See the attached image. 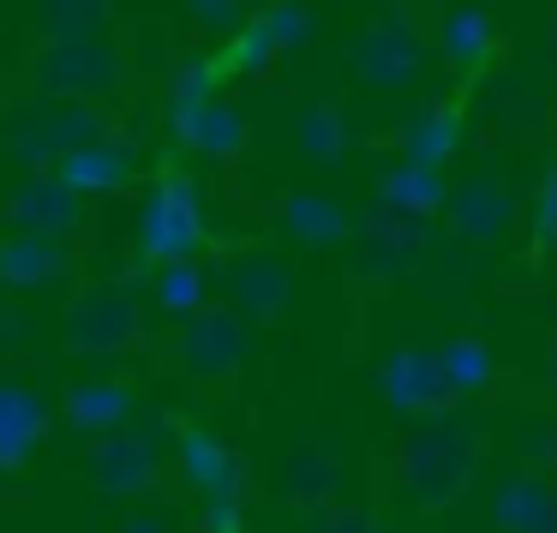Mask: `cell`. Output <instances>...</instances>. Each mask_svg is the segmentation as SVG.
Instances as JSON below:
<instances>
[{
	"label": "cell",
	"mask_w": 557,
	"mask_h": 533,
	"mask_svg": "<svg viewBox=\"0 0 557 533\" xmlns=\"http://www.w3.org/2000/svg\"><path fill=\"white\" fill-rule=\"evenodd\" d=\"M169 138H174L181 150H198V157H210V162H240L246 145H252V126H246V114L216 90V97L198 102L193 114L169 121Z\"/></svg>",
	"instance_id": "e0dca14e"
},
{
	"label": "cell",
	"mask_w": 557,
	"mask_h": 533,
	"mask_svg": "<svg viewBox=\"0 0 557 533\" xmlns=\"http://www.w3.org/2000/svg\"><path fill=\"white\" fill-rule=\"evenodd\" d=\"M354 216L324 193H288L282 198V234L306 252H330V246H348Z\"/></svg>",
	"instance_id": "44dd1931"
},
{
	"label": "cell",
	"mask_w": 557,
	"mask_h": 533,
	"mask_svg": "<svg viewBox=\"0 0 557 533\" xmlns=\"http://www.w3.org/2000/svg\"><path fill=\"white\" fill-rule=\"evenodd\" d=\"M222 288H228V306L246 318V324H282L294 306V264L282 252H240L216 270Z\"/></svg>",
	"instance_id": "4fadbf2b"
},
{
	"label": "cell",
	"mask_w": 557,
	"mask_h": 533,
	"mask_svg": "<svg viewBox=\"0 0 557 533\" xmlns=\"http://www.w3.org/2000/svg\"><path fill=\"white\" fill-rule=\"evenodd\" d=\"M276 42H270V30L258 25V13H246L240 25L228 30V37H222V54L216 61L228 66V73H240V78H252V73H270V61H276Z\"/></svg>",
	"instance_id": "f546056e"
},
{
	"label": "cell",
	"mask_w": 557,
	"mask_h": 533,
	"mask_svg": "<svg viewBox=\"0 0 557 533\" xmlns=\"http://www.w3.org/2000/svg\"><path fill=\"white\" fill-rule=\"evenodd\" d=\"M545 509H552V473H509L492 492V528L497 533H545Z\"/></svg>",
	"instance_id": "603a6c76"
},
{
	"label": "cell",
	"mask_w": 557,
	"mask_h": 533,
	"mask_svg": "<svg viewBox=\"0 0 557 533\" xmlns=\"http://www.w3.org/2000/svg\"><path fill=\"white\" fill-rule=\"evenodd\" d=\"M545 533H557V480H552V509H545Z\"/></svg>",
	"instance_id": "f35d334b"
},
{
	"label": "cell",
	"mask_w": 557,
	"mask_h": 533,
	"mask_svg": "<svg viewBox=\"0 0 557 533\" xmlns=\"http://www.w3.org/2000/svg\"><path fill=\"white\" fill-rule=\"evenodd\" d=\"M109 109L102 102H78V97H30L18 109H7L0 121V150L18 162L25 174L54 169L66 150L90 145V138L109 133Z\"/></svg>",
	"instance_id": "7a4b0ae2"
},
{
	"label": "cell",
	"mask_w": 557,
	"mask_h": 533,
	"mask_svg": "<svg viewBox=\"0 0 557 533\" xmlns=\"http://www.w3.org/2000/svg\"><path fill=\"white\" fill-rule=\"evenodd\" d=\"M306 533H384V521L372 516L366 504H324V509H312V528Z\"/></svg>",
	"instance_id": "d6a6232c"
},
{
	"label": "cell",
	"mask_w": 557,
	"mask_h": 533,
	"mask_svg": "<svg viewBox=\"0 0 557 533\" xmlns=\"http://www.w3.org/2000/svg\"><path fill=\"white\" fill-rule=\"evenodd\" d=\"M437 365H444L456 396H485V389L497 384V354L485 336H449L444 348H437Z\"/></svg>",
	"instance_id": "484cf974"
},
{
	"label": "cell",
	"mask_w": 557,
	"mask_h": 533,
	"mask_svg": "<svg viewBox=\"0 0 557 533\" xmlns=\"http://www.w3.org/2000/svg\"><path fill=\"white\" fill-rule=\"evenodd\" d=\"M42 37H102L114 25V0H30Z\"/></svg>",
	"instance_id": "83f0119b"
},
{
	"label": "cell",
	"mask_w": 557,
	"mask_h": 533,
	"mask_svg": "<svg viewBox=\"0 0 557 533\" xmlns=\"http://www.w3.org/2000/svg\"><path fill=\"white\" fill-rule=\"evenodd\" d=\"M377 396L401 420H437V413H456L461 401L437 365V348H389L377 360Z\"/></svg>",
	"instance_id": "30bf717a"
},
{
	"label": "cell",
	"mask_w": 557,
	"mask_h": 533,
	"mask_svg": "<svg viewBox=\"0 0 557 533\" xmlns=\"http://www.w3.org/2000/svg\"><path fill=\"white\" fill-rule=\"evenodd\" d=\"M354 73H360L366 85H377V90H401V85H408V78L420 73V37H413L408 18H401V13L377 18V25L354 42Z\"/></svg>",
	"instance_id": "2e32d148"
},
{
	"label": "cell",
	"mask_w": 557,
	"mask_h": 533,
	"mask_svg": "<svg viewBox=\"0 0 557 533\" xmlns=\"http://www.w3.org/2000/svg\"><path fill=\"white\" fill-rule=\"evenodd\" d=\"M521 461H528L533 473H552L557 480V420H533L528 432H521Z\"/></svg>",
	"instance_id": "d590c367"
},
{
	"label": "cell",
	"mask_w": 557,
	"mask_h": 533,
	"mask_svg": "<svg viewBox=\"0 0 557 533\" xmlns=\"http://www.w3.org/2000/svg\"><path fill=\"white\" fill-rule=\"evenodd\" d=\"M61 420H66V432H78V437H102V432H114V425L138 420V389L126 384V377H78L61 396Z\"/></svg>",
	"instance_id": "d6986e66"
},
{
	"label": "cell",
	"mask_w": 557,
	"mask_h": 533,
	"mask_svg": "<svg viewBox=\"0 0 557 533\" xmlns=\"http://www.w3.org/2000/svg\"><path fill=\"white\" fill-rule=\"evenodd\" d=\"M444 54H449V66H461V73H480V66L492 61V18L473 13V7L449 13L444 18Z\"/></svg>",
	"instance_id": "f1b7e54d"
},
{
	"label": "cell",
	"mask_w": 557,
	"mask_h": 533,
	"mask_svg": "<svg viewBox=\"0 0 557 533\" xmlns=\"http://www.w3.org/2000/svg\"><path fill=\"white\" fill-rule=\"evenodd\" d=\"M181 413H150V420H126L102 437H85V480L102 497H150L162 485V449L174 444Z\"/></svg>",
	"instance_id": "277c9868"
},
{
	"label": "cell",
	"mask_w": 557,
	"mask_h": 533,
	"mask_svg": "<svg viewBox=\"0 0 557 533\" xmlns=\"http://www.w3.org/2000/svg\"><path fill=\"white\" fill-rule=\"evenodd\" d=\"M432 222L425 216H408V210H389V204H366L348 228V246H354V276L366 282H401L413 270H425L432 258Z\"/></svg>",
	"instance_id": "ba28073f"
},
{
	"label": "cell",
	"mask_w": 557,
	"mask_h": 533,
	"mask_svg": "<svg viewBox=\"0 0 557 533\" xmlns=\"http://www.w3.org/2000/svg\"><path fill=\"white\" fill-rule=\"evenodd\" d=\"M456 150H461V114L449 109V102H425V109L408 114V126H401V157L408 162L444 169Z\"/></svg>",
	"instance_id": "d4e9b609"
},
{
	"label": "cell",
	"mask_w": 557,
	"mask_h": 533,
	"mask_svg": "<svg viewBox=\"0 0 557 533\" xmlns=\"http://www.w3.org/2000/svg\"><path fill=\"white\" fill-rule=\"evenodd\" d=\"M258 25L270 30V42H276V49H300V42H312L318 18L306 13L300 0H270L264 13H258Z\"/></svg>",
	"instance_id": "4dcf8cb0"
},
{
	"label": "cell",
	"mask_w": 557,
	"mask_h": 533,
	"mask_svg": "<svg viewBox=\"0 0 557 533\" xmlns=\"http://www.w3.org/2000/svg\"><path fill=\"white\" fill-rule=\"evenodd\" d=\"M30 342H37V312H30L25 300H0V354L13 360V354H25Z\"/></svg>",
	"instance_id": "836d02e7"
},
{
	"label": "cell",
	"mask_w": 557,
	"mask_h": 533,
	"mask_svg": "<svg viewBox=\"0 0 557 533\" xmlns=\"http://www.w3.org/2000/svg\"><path fill=\"white\" fill-rule=\"evenodd\" d=\"M145 288L162 318H186L210 306V264L205 258H162V264H145Z\"/></svg>",
	"instance_id": "7402d4cb"
},
{
	"label": "cell",
	"mask_w": 557,
	"mask_h": 533,
	"mask_svg": "<svg viewBox=\"0 0 557 533\" xmlns=\"http://www.w3.org/2000/svg\"><path fill=\"white\" fill-rule=\"evenodd\" d=\"M342 485H348V468H342V456L336 449H294L288 461H282V480H276V492H282V504H294V509H324V504H336L342 497Z\"/></svg>",
	"instance_id": "ffe728a7"
},
{
	"label": "cell",
	"mask_w": 557,
	"mask_h": 533,
	"mask_svg": "<svg viewBox=\"0 0 557 533\" xmlns=\"http://www.w3.org/2000/svg\"><path fill=\"white\" fill-rule=\"evenodd\" d=\"M0 222L25 234H54V240H73L85 228V198L61 181L54 169H37L0 198Z\"/></svg>",
	"instance_id": "5bb4252c"
},
{
	"label": "cell",
	"mask_w": 557,
	"mask_h": 533,
	"mask_svg": "<svg viewBox=\"0 0 557 533\" xmlns=\"http://www.w3.org/2000/svg\"><path fill=\"white\" fill-rule=\"evenodd\" d=\"M25 85L37 97H78V102H109L126 85V54L102 37H37L25 61Z\"/></svg>",
	"instance_id": "5b68a950"
},
{
	"label": "cell",
	"mask_w": 557,
	"mask_h": 533,
	"mask_svg": "<svg viewBox=\"0 0 557 533\" xmlns=\"http://www.w3.org/2000/svg\"><path fill=\"white\" fill-rule=\"evenodd\" d=\"M61 342L78 360H121L145 342V306H138V288L126 282H90L66 300L61 312Z\"/></svg>",
	"instance_id": "52a82bcc"
},
{
	"label": "cell",
	"mask_w": 557,
	"mask_h": 533,
	"mask_svg": "<svg viewBox=\"0 0 557 533\" xmlns=\"http://www.w3.org/2000/svg\"><path fill=\"white\" fill-rule=\"evenodd\" d=\"M78 276V258L73 240H54V234H25V228H7L0 234V288L30 300V294H61L73 288Z\"/></svg>",
	"instance_id": "7c38bea8"
},
{
	"label": "cell",
	"mask_w": 557,
	"mask_h": 533,
	"mask_svg": "<svg viewBox=\"0 0 557 533\" xmlns=\"http://www.w3.org/2000/svg\"><path fill=\"white\" fill-rule=\"evenodd\" d=\"M528 240H533V252H557V162H552V169H545L540 193H533Z\"/></svg>",
	"instance_id": "1f68e13d"
},
{
	"label": "cell",
	"mask_w": 557,
	"mask_h": 533,
	"mask_svg": "<svg viewBox=\"0 0 557 533\" xmlns=\"http://www.w3.org/2000/svg\"><path fill=\"white\" fill-rule=\"evenodd\" d=\"M210 240L205 222V186L186 169H162L150 181L145 204H138V264H162V258H198Z\"/></svg>",
	"instance_id": "8992f818"
},
{
	"label": "cell",
	"mask_w": 557,
	"mask_h": 533,
	"mask_svg": "<svg viewBox=\"0 0 557 533\" xmlns=\"http://www.w3.org/2000/svg\"><path fill=\"white\" fill-rule=\"evenodd\" d=\"M437 216H444L449 240H456L461 252H492V246H504L509 228H516V198H509V186L485 169V174H473V181L449 186Z\"/></svg>",
	"instance_id": "8fae6325"
},
{
	"label": "cell",
	"mask_w": 557,
	"mask_h": 533,
	"mask_svg": "<svg viewBox=\"0 0 557 533\" xmlns=\"http://www.w3.org/2000/svg\"><path fill=\"white\" fill-rule=\"evenodd\" d=\"M294 145H300L306 162L336 169V162L348 157V114H342L336 102H312V109H300V121H294Z\"/></svg>",
	"instance_id": "4316f807"
},
{
	"label": "cell",
	"mask_w": 557,
	"mask_h": 533,
	"mask_svg": "<svg viewBox=\"0 0 557 533\" xmlns=\"http://www.w3.org/2000/svg\"><path fill=\"white\" fill-rule=\"evenodd\" d=\"M174 468L198 497V533H240L246 521V461L210 425H174Z\"/></svg>",
	"instance_id": "3957f363"
},
{
	"label": "cell",
	"mask_w": 557,
	"mask_h": 533,
	"mask_svg": "<svg viewBox=\"0 0 557 533\" xmlns=\"http://www.w3.org/2000/svg\"><path fill=\"white\" fill-rule=\"evenodd\" d=\"M49 425H54V413L37 389L18 384V377H0V473L30 468V456L42 449Z\"/></svg>",
	"instance_id": "ac0fdd59"
},
{
	"label": "cell",
	"mask_w": 557,
	"mask_h": 533,
	"mask_svg": "<svg viewBox=\"0 0 557 533\" xmlns=\"http://www.w3.org/2000/svg\"><path fill=\"white\" fill-rule=\"evenodd\" d=\"M252 354V324L234 306H198L181 318V342H174V365L193 384H222L234 377Z\"/></svg>",
	"instance_id": "9c48e42d"
},
{
	"label": "cell",
	"mask_w": 557,
	"mask_h": 533,
	"mask_svg": "<svg viewBox=\"0 0 557 533\" xmlns=\"http://www.w3.org/2000/svg\"><path fill=\"white\" fill-rule=\"evenodd\" d=\"M114 533H174V528H169V516H150L145 509V516H126Z\"/></svg>",
	"instance_id": "8d00e7d4"
},
{
	"label": "cell",
	"mask_w": 557,
	"mask_h": 533,
	"mask_svg": "<svg viewBox=\"0 0 557 533\" xmlns=\"http://www.w3.org/2000/svg\"><path fill=\"white\" fill-rule=\"evenodd\" d=\"M246 7H252V0H246Z\"/></svg>",
	"instance_id": "ab89813d"
},
{
	"label": "cell",
	"mask_w": 557,
	"mask_h": 533,
	"mask_svg": "<svg viewBox=\"0 0 557 533\" xmlns=\"http://www.w3.org/2000/svg\"><path fill=\"white\" fill-rule=\"evenodd\" d=\"M54 174H61L78 198H114V193H126V186L138 181V145L109 126L102 138L66 150V157L54 162Z\"/></svg>",
	"instance_id": "9a60e30c"
},
{
	"label": "cell",
	"mask_w": 557,
	"mask_h": 533,
	"mask_svg": "<svg viewBox=\"0 0 557 533\" xmlns=\"http://www.w3.org/2000/svg\"><path fill=\"white\" fill-rule=\"evenodd\" d=\"M444 198H449V181H444V169H425V162H389L384 174H377V204H389V210H408V216H425L432 222L437 210H444Z\"/></svg>",
	"instance_id": "cb8c5ba5"
},
{
	"label": "cell",
	"mask_w": 557,
	"mask_h": 533,
	"mask_svg": "<svg viewBox=\"0 0 557 533\" xmlns=\"http://www.w3.org/2000/svg\"><path fill=\"white\" fill-rule=\"evenodd\" d=\"M545 384H552V396H557V330H552V342H545Z\"/></svg>",
	"instance_id": "74e56055"
},
{
	"label": "cell",
	"mask_w": 557,
	"mask_h": 533,
	"mask_svg": "<svg viewBox=\"0 0 557 533\" xmlns=\"http://www.w3.org/2000/svg\"><path fill=\"white\" fill-rule=\"evenodd\" d=\"M186 18L210 37H228L234 25L246 18V0H186Z\"/></svg>",
	"instance_id": "e575fe53"
},
{
	"label": "cell",
	"mask_w": 557,
	"mask_h": 533,
	"mask_svg": "<svg viewBox=\"0 0 557 533\" xmlns=\"http://www.w3.org/2000/svg\"><path fill=\"white\" fill-rule=\"evenodd\" d=\"M480 473V432L456 413L437 420H413V432L396 444V485L408 504H420L425 516L461 504V492Z\"/></svg>",
	"instance_id": "6da1fadb"
}]
</instances>
